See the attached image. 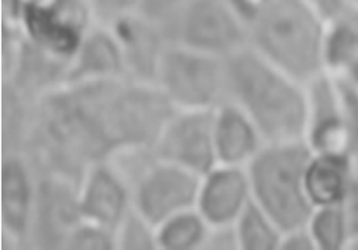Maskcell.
Listing matches in <instances>:
<instances>
[{"label":"cell","mask_w":358,"mask_h":250,"mask_svg":"<svg viewBox=\"0 0 358 250\" xmlns=\"http://www.w3.org/2000/svg\"><path fill=\"white\" fill-rule=\"evenodd\" d=\"M203 249H214V250H238V236L235 226H215L210 228L208 236L206 239Z\"/></svg>","instance_id":"cell-32"},{"label":"cell","mask_w":358,"mask_h":250,"mask_svg":"<svg viewBox=\"0 0 358 250\" xmlns=\"http://www.w3.org/2000/svg\"><path fill=\"white\" fill-rule=\"evenodd\" d=\"M214 120L215 109L176 110L153 145L156 158L204 176L218 165Z\"/></svg>","instance_id":"cell-8"},{"label":"cell","mask_w":358,"mask_h":250,"mask_svg":"<svg viewBox=\"0 0 358 250\" xmlns=\"http://www.w3.org/2000/svg\"><path fill=\"white\" fill-rule=\"evenodd\" d=\"M201 177L157 159L134 186L132 207L157 228L167 218L196 208Z\"/></svg>","instance_id":"cell-10"},{"label":"cell","mask_w":358,"mask_h":250,"mask_svg":"<svg viewBox=\"0 0 358 250\" xmlns=\"http://www.w3.org/2000/svg\"><path fill=\"white\" fill-rule=\"evenodd\" d=\"M210 225L196 208L178 212L156 228L160 250H197L203 249Z\"/></svg>","instance_id":"cell-20"},{"label":"cell","mask_w":358,"mask_h":250,"mask_svg":"<svg viewBox=\"0 0 358 250\" xmlns=\"http://www.w3.org/2000/svg\"><path fill=\"white\" fill-rule=\"evenodd\" d=\"M83 221L79 184L51 173H37V193L29 236V249H65Z\"/></svg>","instance_id":"cell-9"},{"label":"cell","mask_w":358,"mask_h":250,"mask_svg":"<svg viewBox=\"0 0 358 250\" xmlns=\"http://www.w3.org/2000/svg\"><path fill=\"white\" fill-rule=\"evenodd\" d=\"M322 65L336 82L358 89V18L326 26Z\"/></svg>","instance_id":"cell-19"},{"label":"cell","mask_w":358,"mask_h":250,"mask_svg":"<svg viewBox=\"0 0 358 250\" xmlns=\"http://www.w3.org/2000/svg\"><path fill=\"white\" fill-rule=\"evenodd\" d=\"M316 250H345L350 228L341 205L315 207L306 223Z\"/></svg>","instance_id":"cell-23"},{"label":"cell","mask_w":358,"mask_h":250,"mask_svg":"<svg viewBox=\"0 0 358 250\" xmlns=\"http://www.w3.org/2000/svg\"><path fill=\"white\" fill-rule=\"evenodd\" d=\"M280 250H316L308 226H301L282 233Z\"/></svg>","instance_id":"cell-33"},{"label":"cell","mask_w":358,"mask_h":250,"mask_svg":"<svg viewBox=\"0 0 358 250\" xmlns=\"http://www.w3.org/2000/svg\"><path fill=\"white\" fill-rule=\"evenodd\" d=\"M192 0H142L139 13L162 26Z\"/></svg>","instance_id":"cell-29"},{"label":"cell","mask_w":358,"mask_h":250,"mask_svg":"<svg viewBox=\"0 0 358 250\" xmlns=\"http://www.w3.org/2000/svg\"><path fill=\"white\" fill-rule=\"evenodd\" d=\"M96 22L108 25L118 18L136 13L142 0H89Z\"/></svg>","instance_id":"cell-27"},{"label":"cell","mask_w":358,"mask_h":250,"mask_svg":"<svg viewBox=\"0 0 358 250\" xmlns=\"http://www.w3.org/2000/svg\"><path fill=\"white\" fill-rule=\"evenodd\" d=\"M94 25L89 0H36L23 9L16 27L43 51L72 64Z\"/></svg>","instance_id":"cell-7"},{"label":"cell","mask_w":358,"mask_h":250,"mask_svg":"<svg viewBox=\"0 0 358 250\" xmlns=\"http://www.w3.org/2000/svg\"><path fill=\"white\" fill-rule=\"evenodd\" d=\"M83 221L115 232L132 208V190L108 162L93 165L79 184Z\"/></svg>","instance_id":"cell-13"},{"label":"cell","mask_w":358,"mask_h":250,"mask_svg":"<svg viewBox=\"0 0 358 250\" xmlns=\"http://www.w3.org/2000/svg\"><path fill=\"white\" fill-rule=\"evenodd\" d=\"M160 27L169 44L224 60L249 46V27L228 0H192Z\"/></svg>","instance_id":"cell-6"},{"label":"cell","mask_w":358,"mask_h":250,"mask_svg":"<svg viewBox=\"0 0 358 250\" xmlns=\"http://www.w3.org/2000/svg\"><path fill=\"white\" fill-rule=\"evenodd\" d=\"M225 102L255 123L266 142L303 139L306 85L262 57L250 46L225 58Z\"/></svg>","instance_id":"cell-2"},{"label":"cell","mask_w":358,"mask_h":250,"mask_svg":"<svg viewBox=\"0 0 358 250\" xmlns=\"http://www.w3.org/2000/svg\"><path fill=\"white\" fill-rule=\"evenodd\" d=\"M358 176L354 160L347 153L312 152L305 169V190L315 207L341 205Z\"/></svg>","instance_id":"cell-17"},{"label":"cell","mask_w":358,"mask_h":250,"mask_svg":"<svg viewBox=\"0 0 358 250\" xmlns=\"http://www.w3.org/2000/svg\"><path fill=\"white\" fill-rule=\"evenodd\" d=\"M324 33L326 25L305 0H274L249 27V46L306 85L323 72Z\"/></svg>","instance_id":"cell-3"},{"label":"cell","mask_w":358,"mask_h":250,"mask_svg":"<svg viewBox=\"0 0 358 250\" xmlns=\"http://www.w3.org/2000/svg\"><path fill=\"white\" fill-rule=\"evenodd\" d=\"M343 208L350 228V240L347 249L358 250V176L351 184V188L343 202Z\"/></svg>","instance_id":"cell-30"},{"label":"cell","mask_w":358,"mask_h":250,"mask_svg":"<svg viewBox=\"0 0 358 250\" xmlns=\"http://www.w3.org/2000/svg\"><path fill=\"white\" fill-rule=\"evenodd\" d=\"M65 249L80 250H113L117 249L115 232L103 226L82 221L69 236Z\"/></svg>","instance_id":"cell-25"},{"label":"cell","mask_w":358,"mask_h":250,"mask_svg":"<svg viewBox=\"0 0 358 250\" xmlns=\"http://www.w3.org/2000/svg\"><path fill=\"white\" fill-rule=\"evenodd\" d=\"M214 141L218 163L243 167L266 144L255 123L231 102L215 109Z\"/></svg>","instance_id":"cell-16"},{"label":"cell","mask_w":358,"mask_h":250,"mask_svg":"<svg viewBox=\"0 0 358 250\" xmlns=\"http://www.w3.org/2000/svg\"><path fill=\"white\" fill-rule=\"evenodd\" d=\"M34 102L2 82V153L23 152Z\"/></svg>","instance_id":"cell-21"},{"label":"cell","mask_w":358,"mask_h":250,"mask_svg":"<svg viewBox=\"0 0 358 250\" xmlns=\"http://www.w3.org/2000/svg\"><path fill=\"white\" fill-rule=\"evenodd\" d=\"M36 0H2V22L16 26L23 9Z\"/></svg>","instance_id":"cell-34"},{"label":"cell","mask_w":358,"mask_h":250,"mask_svg":"<svg viewBox=\"0 0 358 250\" xmlns=\"http://www.w3.org/2000/svg\"><path fill=\"white\" fill-rule=\"evenodd\" d=\"M350 2V5L355 9V11H358V0H348Z\"/></svg>","instance_id":"cell-35"},{"label":"cell","mask_w":358,"mask_h":250,"mask_svg":"<svg viewBox=\"0 0 358 250\" xmlns=\"http://www.w3.org/2000/svg\"><path fill=\"white\" fill-rule=\"evenodd\" d=\"M310 155L303 139L266 142L246 166L252 200L282 233L306 226L313 211L303 181Z\"/></svg>","instance_id":"cell-4"},{"label":"cell","mask_w":358,"mask_h":250,"mask_svg":"<svg viewBox=\"0 0 358 250\" xmlns=\"http://www.w3.org/2000/svg\"><path fill=\"white\" fill-rule=\"evenodd\" d=\"M106 26L121 47L127 78L155 83L162 55L169 44L162 27L139 12L118 18Z\"/></svg>","instance_id":"cell-15"},{"label":"cell","mask_w":358,"mask_h":250,"mask_svg":"<svg viewBox=\"0 0 358 250\" xmlns=\"http://www.w3.org/2000/svg\"><path fill=\"white\" fill-rule=\"evenodd\" d=\"M155 83L176 110L217 109L227 96L225 60L167 44Z\"/></svg>","instance_id":"cell-5"},{"label":"cell","mask_w":358,"mask_h":250,"mask_svg":"<svg viewBox=\"0 0 358 250\" xmlns=\"http://www.w3.org/2000/svg\"><path fill=\"white\" fill-rule=\"evenodd\" d=\"M338 86L343 97L347 151L358 169V89L343 83H338Z\"/></svg>","instance_id":"cell-26"},{"label":"cell","mask_w":358,"mask_h":250,"mask_svg":"<svg viewBox=\"0 0 358 250\" xmlns=\"http://www.w3.org/2000/svg\"><path fill=\"white\" fill-rule=\"evenodd\" d=\"M118 250H155L159 249L156 228L138 211L131 208L115 230Z\"/></svg>","instance_id":"cell-24"},{"label":"cell","mask_w":358,"mask_h":250,"mask_svg":"<svg viewBox=\"0 0 358 250\" xmlns=\"http://www.w3.org/2000/svg\"><path fill=\"white\" fill-rule=\"evenodd\" d=\"M273 2L274 0H228L231 8L248 27H250Z\"/></svg>","instance_id":"cell-31"},{"label":"cell","mask_w":358,"mask_h":250,"mask_svg":"<svg viewBox=\"0 0 358 250\" xmlns=\"http://www.w3.org/2000/svg\"><path fill=\"white\" fill-rule=\"evenodd\" d=\"M127 78L121 47L106 25H94L75 55L66 83Z\"/></svg>","instance_id":"cell-18"},{"label":"cell","mask_w":358,"mask_h":250,"mask_svg":"<svg viewBox=\"0 0 358 250\" xmlns=\"http://www.w3.org/2000/svg\"><path fill=\"white\" fill-rule=\"evenodd\" d=\"M252 201L246 167L218 163L201 177L196 209L210 228L235 225Z\"/></svg>","instance_id":"cell-14"},{"label":"cell","mask_w":358,"mask_h":250,"mask_svg":"<svg viewBox=\"0 0 358 250\" xmlns=\"http://www.w3.org/2000/svg\"><path fill=\"white\" fill-rule=\"evenodd\" d=\"M0 177V222L3 246L27 247L36 204L37 172L24 153L9 152L2 153Z\"/></svg>","instance_id":"cell-11"},{"label":"cell","mask_w":358,"mask_h":250,"mask_svg":"<svg viewBox=\"0 0 358 250\" xmlns=\"http://www.w3.org/2000/svg\"><path fill=\"white\" fill-rule=\"evenodd\" d=\"M176 113L156 83L129 78L64 83L33 104L23 152L37 173L82 183L115 153L153 148Z\"/></svg>","instance_id":"cell-1"},{"label":"cell","mask_w":358,"mask_h":250,"mask_svg":"<svg viewBox=\"0 0 358 250\" xmlns=\"http://www.w3.org/2000/svg\"><path fill=\"white\" fill-rule=\"evenodd\" d=\"M305 2L326 26L358 18V11L350 5L348 0H305Z\"/></svg>","instance_id":"cell-28"},{"label":"cell","mask_w":358,"mask_h":250,"mask_svg":"<svg viewBox=\"0 0 358 250\" xmlns=\"http://www.w3.org/2000/svg\"><path fill=\"white\" fill-rule=\"evenodd\" d=\"M239 250H278L282 230L252 200L235 222Z\"/></svg>","instance_id":"cell-22"},{"label":"cell","mask_w":358,"mask_h":250,"mask_svg":"<svg viewBox=\"0 0 358 250\" xmlns=\"http://www.w3.org/2000/svg\"><path fill=\"white\" fill-rule=\"evenodd\" d=\"M306 100L303 141L309 149L312 152L348 155L343 97L338 83L322 72L306 83Z\"/></svg>","instance_id":"cell-12"}]
</instances>
